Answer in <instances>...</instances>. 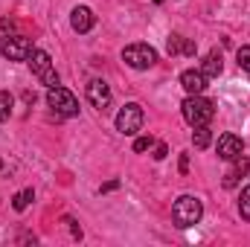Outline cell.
Returning <instances> with one entry per match:
<instances>
[{
    "mask_svg": "<svg viewBox=\"0 0 250 247\" xmlns=\"http://www.w3.org/2000/svg\"><path fill=\"white\" fill-rule=\"evenodd\" d=\"M143 108L137 105V102H128V105H123V111L117 114V131L120 134H125V137H134L140 128H143Z\"/></svg>",
    "mask_w": 250,
    "mask_h": 247,
    "instance_id": "6",
    "label": "cell"
},
{
    "mask_svg": "<svg viewBox=\"0 0 250 247\" xmlns=\"http://www.w3.org/2000/svg\"><path fill=\"white\" fill-rule=\"evenodd\" d=\"M32 201H35V192H32V189H23V192H18V195L12 198V206H15L18 212H23Z\"/></svg>",
    "mask_w": 250,
    "mask_h": 247,
    "instance_id": "15",
    "label": "cell"
},
{
    "mask_svg": "<svg viewBox=\"0 0 250 247\" xmlns=\"http://www.w3.org/2000/svg\"><path fill=\"white\" fill-rule=\"evenodd\" d=\"M184 44H187V38L178 35V32H172V35H169V44H166L169 56H181V53H184Z\"/></svg>",
    "mask_w": 250,
    "mask_h": 247,
    "instance_id": "16",
    "label": "cell"
},
{
    "mask_svg": "<svg viewBox=\"0 0 250 247\" xmlns=\"http://www.w3.org/2000/svg\"><path fill=\"white\" fill-rule=\"evenodd\" d=\"M236 62H239V67H242V70H248V73H250V47H239Z\"/></svg>",
    "mask_w": 250,
    "mask_h": 247,
    "instance_id": "20",
    "label": "cell"
},
{
    "mask_svg": "<svg viewBox=\"0 0 250 247\" xmlns=\"http://www.w3.org/2000/svg\"><path fill=\"white\" fill-rule=\"evenodd\" d=\"M29 70L35 73V79L44 84V87H56L59 84V73H56V67H53V59H50V53H44V50H35L32 47V53H29Z\"/></svg>",
    "mask_w": 250,
    "mask_h": 247,
    "instance_id": "3",
    "label": "cell"
},
{
    "mask_svg": "<svg viewBox=\"0 0 250 247\" xmlns=\"http://www.w3.org/2000/svg\"><path fill=\"white\" fill-rule=\"evenodd\" d=\"M221 70H224L221 50H209V53H207V59H204V64H201V73H204L207 79H215V76H221Z\"/></svg>",
    "mask_w": 250,
    "mask_h": 247,
    "instance_id": "12",
    "label": "cell"
},
{
    "mask_svg": "<svg viewBox=\"0 0 250 247\" xmlns=\"http://www.w3.org/2000/svg\"><path fill=\"white\" fill-rule=\"evenodd\" d=\"M166 154H169V148H166L163 143H157V145H154V154H151V157H154V160H163Z\"/></svg>",
    "mask_w": 250,
    "mask_h": 247,
    "instance_id": "22",
    "label": "cell"
},
{
    "mask_svg": "<svg viewBox=\"0 0 250 247\" xmlns=\"http://www.w3.org/2000/svg\"><path fill=\"white\" fill-rule=\"evenodd\" d=\"M215 148H218V157H221V160H239L242 151H245V143H242V137H236V134H221Z\"/></svg>",
    "mask_w": 250,
    "mask_h": 247,
    "instance_id": "8",
    "label": "cell"
},
{
    "mask_svg": "<svg viewBox=\"0 0 250 247\" xmlns=\"http://www.w3.org/2000/svg\"><path fill=\"white\" fill-rule=\"evenodd\" d=\"M189 172V154H181V175Z\"/></svg>",
    "mask_w": 250,
    "mask_h": 247,
    "instance_id": "25",
    "label": "cell"
},
{
    "mask_svg": "<svg viewBox=\"0 0 250 247\" xmlns=\"http://www.w3.org/2000/svg\"><path fill=\"white\" fill-rule=\"evenodd\" d=\"M151 145H154V140H151V137H137V140H134V151H137V154L148 151Z\"/></svg>",
    "mask_w": 250,
    "mask_h": 247,
    "instance_id": "21",
    "label": "cell"
},
{
    "mask_svg": "<svg viewBox=\"0 0 250 247\" xmlns=\"http://www.w3.org/2000/svg\"><path fill=\"white\" fill-rule=\"evenodd\" d=\"M93 23H96V18H93V12H90L87 6H76V9L70 12V26H73V32L84 35V32L93 29Z\"/></svg>",
    "mask_w": 250,
    "mask_h": 247,
    "instance_id": "10",
    "label": "cell"
},
{
    "mask_svg": "<svg viewBox=\"0 0 250 247\" xmlns=\"http://www.w3.org/2000/svg\"><path fill=\"white\" fill-rule=\"evenodd\" d=\"M181 111H184V120H187L192 128L209 125L212 117H215V105H212L209 99H204L201 93H189L187 99H184V105H181Z\"/></svg>",
    "mask_w": 250,
    "mask_h": 247,
    "instance_id": "1",
    "label": "cell"
},
{
    "mask_svg": "<svg viewBox=\"0 0 250 247\" xmlns=\"http://www.w3.org/2000/svg\"><path fill=\"white\" fill-rule=\"evenodd\" d=\"M117 186H120V181H108V184L102 186V189H99V192H114V189H117Z\"/></svg>",
    "mask_w": 250,
    "mask_h": 247,
    "instance_id": "26",
    "label": "cell"
},
{
    "mask_svg": "<svg viewBox=\"0 0 250 247\" xmlns=\"http://www.w3.org/2000/svg\"><path fill=\"white\" fill-rule=\"evenodd\" d=\"M248 169H250V163H248V160H242V157H239V163H236V169L224 175V186H227V189H230V186H236V181H239V178H242V175H245Z\"/></svg>",
    "mask_w": 250,
    "mask_h": 247,
    "instance_id": "14",
    "label": "cell"
},
{
    "mask_svg": "<svg viewBox=\"0 0 250 247\" xmlns=\"http://www.w3.org/2000/svg\"><path fill=\"white\" fill-rule=\"evenodd\" d=\"M12 35H15V21L3 18V21H0V44H3L6 38H12Z\"/></svg>",
    "mask_w": 250,
    "mask_h": 247,
    "instance_id": "19",
    "label": "cell"
},
{
    "mask_svg": "<svg viewBox=\"0 0 250 247\" xmlns=\"http://www.w3.org/2000/svg\"><path fill=\"white\" fill-rule=\"evenodd\" d=\"M154 3H163V0H154Z\"/></svg>",
    "mask_w": 250,
    "mask_h": 247,
    "instance_id": "27",
    "label": "cell"
},
{
    "mask_svg": "<svg viewBox=\"0 0 250 247\" xmlns=\"http://www.w3.org/2000/svg\"><path fill=\"white\" fill-rule=\"evenodd\" d=\"M239 212H242V218L250 221V186L242 189V198H239Z\"/></svg>",
    "mask_w": 250,
    "mask_h": 247,
    "instance_id": "18",
    "label": "cell"
},
{
    "mask_svg": "<svg viewBox=\"0 0 250 247\" xmlns=\"http://www.w3.org/2000/svg\"><path fill=\"white\" fill-rule=\"evenodd\" d=\"M207 76L201 73V70H184L181 73V84H184V90L187 93H204L207 90Z\"/></svg>",
    "mask_w": 250,
    "mask_h": 247,
    "instance_id": "11",
    "label": "cell"
},
{
    "mask_svg": "<svg viewBox=\"0 0 250 247\" xmlns=\"http://www.w3.org/2000/svg\"><path fill=\"white\" fill-rule=\"evenodd\" d=\"M209 143H212V131H209L207 125H198V128L192 131V145H195V148H209Z\"/></svg>",
    "mask_w": 250,
    "mask_h": 247,
    "instance_id": "13",
    "label": "cell"
},
{
    "mask_svg": "<svg viewBox=\"0 0 250 247\" xmlns=\"http://www.w3.org/2000/svg\"><path fill=\"white\" fill-rule=\"evenodd\" d=\"M12 117V93L0 90V123H6Z\"/></svg>",
    "mask_w": 250,
    "mask_h": 247,
    "instance_id": "17",
    "label": "cell"
},
{
    "mask_svg": "<svg viewBox=\"0 0 250 247\" xmlns=\"http://www.w3.org/2000/svg\"><path fill=\"white\" fill-rule=\"evenodd\" d=\"M0 169H3V163H0Z\"/></svg>",
    "mask_w": 250,
    "mask_h": 247,
    "instance_id": "28",
    "label": "cell"
},
{
    "mask_svg": "<svg viewBox=\"0 0 250 247\" xmlns=\"http://www.w3.org/2000/svg\"><path fill=\"white\" fill-rule=\"evenodd\" d=\"M0 53H3L9 62H26V59H29V53H32V41L15 32L12 38H6V41L0 44Z\"/></svg>",
    "mask_w": 250,
    "mask_h": 247,
    "instance_id": "7",
    "label": "cell"
},
{
    "mask_svg": "<svg viewBox=\"0 0 250 247\" xmlns=\"http://www.w3.org/2000/svg\"><path fill=\"white\" fill-rule=\"evenodd\" d=\"M64 224H67V227H70V233H73V236H76V239H82V227H79V224H76V221H73V218H64Z\"/></svg>",
    "mask_w": 250,
    "mask_h": 247,
    "instance_id": "23",
    "label": "cell"
},
{
    "mask_svg": "<svg viewBox=\"0 0 250 247\" xmlns=\"http://www.w3.org/2000/svg\"><path fill=\"white\" fill-rule=\"evenodd\" d=\"M47 105L53 108V114H59V117H79V102H76V96L62 87V84H56V87H47Z\"/></svg>",
    "mask_w": 250,
    "mask_h": 247,
    "instance_id": "4",
    "label": "cell"
},
{
    "mask_svg": "<svg viewBox=\"0 0 250 247\" xmlns=\"http://www.w3.org/2000/svg\"><path fill=\"white\" fill-rule=\"evenodd\" d=\"M87 102H90L96 111H105V108L111 105V87H108L102 79H93V82L87 84Z\"/></svg>",
    "mask_w": 250,
    "mask_h": 247,
    "instance_id": "9",
    "label": "cell"
},
{
    "mask_svg": "<svg viewBox=\"0 0 250 247\" xmlns=\"http://www.w3.org/2000/svg\"><path fill=\"white\" fill-rule=\"evenodd\" d=\"M204 215V206L195 195H181L175 204H172V218L178 227H195Z\"/></svg>",
    "mask_w": 250,
    "mask_h": 247,
    "instance_id": "2",
    "label": "cell"
},
{
    "mask_svg": "<svg viewBox=\"0 0 250 247\" xmlns=\"http://www.w3.org/2000/svg\"><path fill=\"white\" fill-rule=\"evenodd\" d=\"M123 62L134 70H148L157 64V50L148 44H128L123 50Z\"/></svg>",
    "mask_w": 250,
    "mask_h": 247,
    "instance_id": "5",
    "label": "cell"
},
{
    "mask_svg": "<svg viewBox=\"0 0 250 247\" xmlns=\"http://www.w3.org/2000/svg\"><path fill=\"white\" fill-rule=\"evenodd\" d=\"M195 53H198L195 41H189V38H187V44H184V56H195Z\"/></svg>",
    "mask_w": 250,
    "mask_h": 247,
    "instance_id": "24",
    "label": "cell"
}]
</instances>
